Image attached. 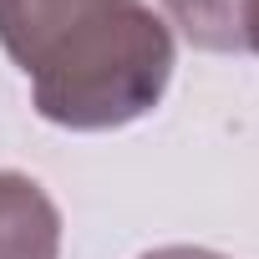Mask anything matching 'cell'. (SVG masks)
<instances>
[{"label":"cell","mask_w":259,"mask_h":259,"mask_svg":"<svg viewBox=\"0 0 259 259\" xmlns=\"http://www.w3.org/2000/svg\"><path fill=\"white\" fill-rule=\"evenodd\" d=\"M244 51H259V0H244Z\"/></svg>","instance_id":"cell-5"},{"label":"cell","mask_w":259,"mask_h":259,"mask_svg":"<svg viewBox=\"0 0 259 259\" xmlns=\"http://www.w3.org/2000/svg\"><path fill=\"white\" fill-rule=\"evenodd\" d=\"M143 259H224V254L193 249V244H168V249H153V254H143Z\"/></svg>","instance_id":"cell-4"},{"label":"cell","mask_w":259,"mask_h":259,"mask_svg":"<svg viewBox=\"0 0 259 259\" xmlns=\"http://www.w3.org/2000/svg\"><path fill=\"white\" fill-rule=\"evenodd\" d=\"M173 26L203 51H244V0H163Z\"/></svg>","instance_id":"cell-3"},{"label":"cell","mask_w":259,"mask_h":259,"mask_svg":"<svg viewBox=\"0 0 259 259\" xmlns=\"http://www.w3.org/2000/svg\"><path fill=\"white\" fill-rule=\"evenodd\" d=\"M61 213L26 173H0V259H56Z\"/></svg>","instance_id":"cell-2"},{"label":"cell","mask_w":259,"mask_h":259,"mask_svg":"<svg viewBox=\"0 0 259 259\" xmlns=\"http://www.w3.org/2000/svg\"><path fill=\"white\" fill-rule=\"evenodd\" d=\"M0 46L71 133L148 117L173 81V31L148 0H0Z\"/></svg>","instance_id":"cell-1"}]
</instances>
